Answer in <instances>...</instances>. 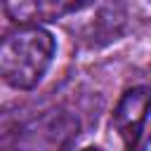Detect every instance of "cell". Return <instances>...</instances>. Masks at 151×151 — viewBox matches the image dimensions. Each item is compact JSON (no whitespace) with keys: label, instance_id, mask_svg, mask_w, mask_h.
I'll list each match as a JSON object with an SVG mask.
<instances>
[{"label":"cell","instance_id":"cell-2","mask_svg":"<svg viewBox=\"0 0 151 151\" xmlns=\"http://www.w3.org/2000/svg\"><path fill=\"white\" fill-rule=\"evenodd\" d=\"M80 132L73 113L52 109L19 127L9 151H68Z\"/></svg>","mask_w":151,"mask_h":151},{"label":"cell","instance_id":"cell-6","mask_svg":"<svg viewBox=\"0 0 151 151\" xmlns=\"http://www.w3.org/2000/svg\"><path fill=\"white\" fill-rule=\"evenodd\" d=\"M80 151H104V149H99V146H85V149H80Z\"/></svg>","mask_w":151,"mask_h":151},{"label":"cell","instance_id":"cell-5","mask_svg":"<svg viewBox=\"0 0 151 151\" xmlns=\"http://www.w3.org/2000/svg\"><path fill=\"white\" fill-rule=\"evenodd\" d=\"M137 151H151V132H149V137H146V139L137 146Z\"/></svg>","mask_w":151,"mask_h":151},{"label":"cell","instance_id":"cell-1","mask_svg":"<svg viewBox=\"0 0 151 151\" xmlns=\"http://www.w3.org/2000/svg\"><path fill=\"white\" fill-rule=\"evenodd\" d=\"M54 35L45 26H17L2 38L0 73L14 90H33L54 59Z\"/></svg>","mask_w":151,"mask_h":151},{"label":"cell","instance_id":"cell-4","mask_svg":"<svg viewBox=\"0 0 151 151\" xmlns=\"http://www.w3.org/2000/svg\"><path fill=\"white\" fill-rule=\"evenodd\" d=\"M90 2H66V0H21L5 2V14L19 26H42L47 21L64 19L68 14H78L87 9Z\"/></svg>","mask_w":151,"mask_h":151},{"label":"cell","instance_id":"cell-3","mask_svg":"<svg viewBox=\"0 0 151 151\" xmlns=\"http://www.w3.org/2000/svg\"><path fill=\"white\" fill-rule=\"evenodd\" d=\"M149 111H151V90L144 85L125 90L123 97L118 99L113 116H111V127L120 137L127 151H137Z\"/></svg>","mask_w":151,"mask_h":151}]
</instances>
